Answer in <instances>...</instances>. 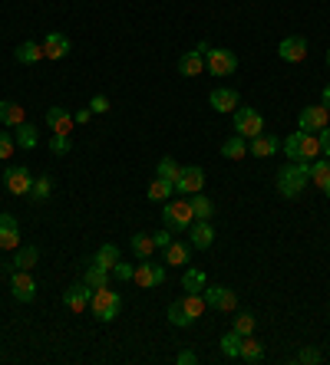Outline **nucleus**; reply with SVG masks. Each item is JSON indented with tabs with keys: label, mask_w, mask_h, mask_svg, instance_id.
<instances>
[{
	"label": "nucleus",
	"mask_w": 330,
	"mask_h": 365,
	"mask_svg": "<svg viewBox=\"0 0 330 365\" xmlns=\"http://www.w3.org/2000/svg\"><path fill=\"white\" fill-rule=\"evenodd\" d=\"M310 184V161H287L277 172V191L284 198H301Z\"/></svg>",
	"instance_id": "f257e3e1"
},
{
	"label": "nucleus",
	"mask_w": 330,
	"mask_h": 365,
	"mask_svg": "<svg viewBox=\"0 0 330 365\" xmlns=\"http://www.w3.org/2000/svg\"><path fill=\"white\" fill-rule=\"evenodd\" d=\"M284 155L291 161H314V158H320L317 132H294V135H287Z\"/></svg>",
	"instance_id": "f03ea898"
},
{
	"label": "nucleus",
	"mask_w": 330,
	"mask_h": 365,
	"mask_svg": "<svg viewBox=\"0 0 330 365\" xmlns=\"http://www.w3.org/2000/svg\"><path fill=\"white\" fill-rule=\"evenodd\" d=\"M119 310H122V300L116 290H110V287L93 290V296H89V312H93L99 322H112L119 316Z\"/></svg>",
	"instance_id": "7ed1b4c3"
},
{
	"label": "nucleus",
	"mask_w": 330,
	"mask_h": 365,
	"mask_svg": "<svg viewBox=\"0 0 330 365\" xmlns=\"http://www.w3.org/2000/svg\"><path fill=\"white\" fill-rule=\"evenodd\" d=\"M192 221H195V214H192V205H188V201H165L162 224L169 227L172 234H182V230H188V227H192Z\"/></svg>",
	"instance_id": "20e7f679"
},
{
	"label": "nucleus",
	"mask_w": 330,
	"mask_h": 365,
	"mask_svg": "<svg viewBox=\"0 0 330 365\" xmlns=\"http://www.w3.org/2000/svg\"><path fill=\"white\" fill-rule=\"evenodd\" d=\"M235 132L244 135V139H254L264 132V116L251 106H238L235 109Z\"/></svg>",
	"instance_id": "39448f33"
},
{
	"label": "nucleus",
	"mask_w": 330,
	"mask_h": 365,
	"mask_svg": "<svg viewBox=\"0 0 330 365\" xmlns=\"http://www.w3.org/2000/svg\"><path fill=\"white\" fill-rule=\"evenodd\" d=\"M205 69L211 76H231L238 69V56L231 53V50H225V46H215V50L205 53Z\"/></svg>",
	"instance_id": "423d86ee"
},
{
	"label": "nucleus",
	"mask_w": 330,
	"mask_h": 365,
	"mask_svg": "<svg viewBox=\"0 0 330 365\" xmlns=\"http://www.w3.org/2000/svg\"><path fill=\"white\" fill-rule=\"evenodd\" d=\"M202 296H205V303H209L211 310H221V312H231L235 306H238V296H235V290H228V287H218V283H205V290H202Z\"/></svg>",
	"instance_id": "0eeeda50"
},
{
	"label": "nucleus",
	"mask_w": 330,
	"mask_h": 365,
	"mask_svg": "<svg viewBox=\"0 0 330 365\" xmlns=\"http://www.w3.org/2000/svg\"><path fill=\"white\" fill-rule=\"evenodd\" d=\"M11 293L17 303H33L37 300V280L30 277V270H13L11 273Z\"/></svg>",
	"instance_id": "6e6552de"
},
{
	"label": "nucleus",
	"mask_w": 330,
	"mask_h": 365,
	"mask_svg": "<svg viewBox=\"0 0 330 365\" xmlns=\"http://www.w3.org/2000/svg\"><path fill=\"white\" fill-rule=\"evenodd\" d=\"M132 280L139 283V290H155V287H162L165 283V267L162 263H149V260H143V263L136 267V273H132Z\"/></svg>",
	"instance_id": "1a4fd4ad"
},
{
	"label": "nucleus",
	"mask_w": 330,
	"mask_h": 365,
	"mask_svg": "<svg viewBox=\"0 0 330 365\" xmlns=\"http://www.w3.org/2000/svg\"><path fill=\"white\" fill-rule=\"evenodd\" d=\"M4 188L11 194H30V188H33V178H30V172L23 168V165H11L7 172H4Z\"/></svg>",
	"instance_id": "9d476101"
},
{
	"label": "nucleus",
	"mask_w": 330,
	"mask_h": 365,
	"mask_svg": "<svg viewBox=\"0 0 330 365\" xmlns=\"http://www.w3.org/2000/svg\"><path fill=\"white\" fill-rule=\"evenodd\" d=\"M202 188H205V172H202L198 165H188V168L178 172V178H176V191L178 194H188V198H192V194H198Z\"/></svg>",
	"instance_id": "9b49d317"
},
{
	"label": "nucleus",
	"mask_w": 330,
	"mask_h": 365,
	"mask_svg": "<svg viewBox=\"0 0 330 365\" xmlns=\"http://www.w3.org/2000/svg\"><path fill=\"white\" fill-rule=\"evenodd\" d=\"M297 125H301V132H320L324 125H330V112H327L324 106L301 109V116H297Z\"/></svg>",
	"instance_id": "f8f14e48"
},
{
	"label": "nucleus",
	"mask_w": 330,
	"mask_h": 365,
	"mask_svg": "<svg viewBox=\"0 0 330 365\" xmlns=\"http://www.w3.org/2000/svg\"><path fill=\"white\" fill-rule=\"evenodd\" d=\"M277 56H281L284 63H304V60H308V40H304V36H287V40H281V46H277Z\"/></svg>",
	"instance_id": "ddd939ff"
},
{
	"label": "nucleus",
	"mask_w": 330,
	"mask_h": 365,
	"mask_svg": "<svg viewBox=\"0 0 330 365\" xmlns=\"http://www.w3.org/2000/svg\"><path fill=\"white\" fill-rule=\"evenodd\" d=\"M20 247V224L13 214H0V250Z\"/></svg>",
	"instance_id": "4468645a"
},
{
	"label": "nucleus",
	"mask_w": 330,
	"mask_h": 365,
	"mask_svg": "<svg viewBox=\"0 0 330 365\" xmlns=\"http://www.w3.org/2000/svg\"><path fill=\"white\" fill-rule=\"evenodd\" d=\"M46 125L53 129V135H70L73 125H77V118H73V112H66L63 106H53V109H46Z\"/></svg>",
	"instance_id": "2eb2a0df"
},
{
	"label": "nucleus",
	"mask_w": 330,
	"mask_h": 365,
	"mask_svg": "<svg viewBox=\"0 0 330 365\" xmlns=\"http://www.w3.org/2000/svg\"><path fill=\"white\" fill-rule=\"evenodd\" d=\"M89 296H93V290H89L86 283H73V287L63 293V306L70 312H86Z\"/></svg>",
	"instance_id": "dca6fc26"
},
{
	"label": "nucleus",
	"mask_w": 330,
	"mask_h": 365,
	"mask_svg": "<svg viewBox=\"0 0 330 365\" xmlns=\"http://www.w3.org/2000/svg\"><path fill=\"white\" fill-rule=\"evenodd\" d=\"M188 234H192V250H209L215 244V227L209 221H192Z\"/></svg>",
	"instance_id": "f3484780"
},
{
	"label": "nucleus",
	"mask_w": 330,
	"mask_h": 365,
	"mask_svg": "<svg viewBox=\"0 0 330 365\" xmlns=\"http://www.w3.org/2000/svg\"><path fill=\"white\" fill-rule=\"evenodd\" d=\"M277 149H281V142H277L275 135H268V132L248 139V155H254V158H271Z\"/></svg>",
	"instance_id": "a211bd4d"
},
{
	"label": "nucleus",
	"mask_w": 330,
	"mask_h": 365,
	"mask_svg": "<svg viewBox=\"0 0 330 365\" xmlns=\"http://www.w3.org/2000/svg\"><path fill=\"white\" fill-rule=\"evenodd\" d=\"M37 260H40V250L37 247H20L17 250V257H13L11 263H4L0 270H4V277H11L13 270H33L37 267Z\"/></svg>",
	"instance_id": "6ab92c4d"
},
{
	"label": "nucleus",
	"mask_w": 330,
	"mask_h": 365,
	"mask_svg": "<svg viewBox=\"0 0 330 365\" xmlns=\"http://www.w3.org/2000/svg\"><path fill=\"white\" fill-rule=\"evenodd\" d=\"M40 43H44L46 60H63V56H70V36H63V33H46Z\"/></svg>",
	"instance_id": "aec40b11"
},
{
	"label": "nucleus",
	"mask_w": 330,
	"mask_h": 365,
	"mask_svg": "<svg viewBox=\"0 0 330 365\" xmlns=\"http://www.w3.org/2000/svg\"><path fill=\"white\" fill-rule=\"evenodd\" d=\"M211 109L215 112H235V109L242 106V99H238V89H215L209 96Z\"/></svg>",
	"instance_id": "412c9836"
},
{
	"label": "nucleus",
	"mask_w": 330,
	"mask_h": 365,
	"mask_svg": "<svg viewBox=\"0 0 330 365\" xmlns=\"http://www.w3.org/2000/svg\"><path fill=\"white\" fill-rule=\"evenodd\" d=\"M310 184H317L324 198H330V158H314L310 161Z\"/></svg>",
	"instance_id": "4be33fe9"
},
{
	"label": "nucleus",
	"mask_w": 330,
	"mask_h": 365,
	"mask_svg": "<svg viewBox=\"0 0 330 365\" xmlns=\"http://www.w3.org/2000/svg\"><path fill=\"white\" fill-rule=\"evenodd\" d=\"M13 60H17V63H23V66L40 63V60H46L44 43H37V40H27V43H20L17 50H13Z\"/></svg>",
	"instance_id": "5701e85b"
},
{
	"label": "nucleus",
	"mask_w": 330,
	"mask_h": 365,
	"mask_svg": "<svg viewBox=\"0 0 330 365\" xmlns=\"http://www.w3.org/2000/svg\"><path fill=\"white\" fill-rule=\"evenodd\" d=\"M0 122L7 125V129H17V125H23L27 122V112H23V106H17V102H0Z\"/></svg>",
	"instance_id": "b1692460"
},
{
	"label": "nucleus",
	"mask_w": 330,
	"mask_h": 365,
	"mask_svg": "<svg viewBox=\"0 0 330 365\" xmlns=\"http://www.w3.org/2000/svg\"><path fill=\"white\" fill-rule=\"evenodd\" d=\"M188 257H192V244H182V240H172L169 247H165V263H172V267H185Z\"/></svg>",
	"instance_id": "393cba45"
},
{
	"label": "nucleus",
	"mask_w": 330,
	"mask_h": 365,
	"mask_svg": "<svg viewBox=\"0 0 330 365\" xmlns=\"http://www.w3.org/2000/svg\"><path fill=\"white\" fill-rule=\"evenodd\" d=\"M238 359L242 362H251V365H258L264 359V345L254 339V336H244L242 339V349H238Z\"/></svg>",
	"instance_id": "a878e982"
},
{
	"label": "nucleus",
	"mask_w": 330,
	"mask_h": 365,
	"mask_svg": "<svg viewBox=\"0 0 330 365\" xmlns=\"http://www.w3.org/2000/svg\"><path fill=\"white\" fill-rule=\"evenodd\" d=\"M132 254L139 260H152V254H155V240H152V234H145V230H139V234H132Z\"/></svg>",
	"instance_id": "bb28decb"
},
{
	"label": "nucleus",
	"mask_w": 330,
	"mask_h": 365,
	"mask_svg": "<svg viewBox=\"0 0 330 365\" xmlns=\"http://www.w3.org/2000/svg\"><path fill=\"white\" fill-rule=\"evenodd\" d=\"M202 69H205V56L195 53V50H192V53H182V60H178V73L188 76V79H195Z\"/></svg>",
	"instance_id": "cd10ccee"
},
{
	"label": "nucleus",
	"mask_w": 330,
	"mask_h": 365,
	"mask_svg": "<svg viewBox=\"0 0 330 365\" xmlns=\"http://www.w3.org/2000/svg\"><path fill=\"white\" fill-rule=\"evenodd\" d=\"M188 205H192L195 221H211V217H215V205H211V198H205L202 191L192 194V198H188Z\"/></svg>",
	"instance_id": "c85d7f7f"
},
{
	"label": "nucleus",
	"mask_w": 330,
	"mask_h": 365,
	"mask_svg": "<svg viewBox=\"0 0 330 365\" xmlns=\"http://www.w3.org/2000/svg\"><path fill=\"white\" fill-rule=\"evenodd\" d=\"M83 283H86L89 290H103V287H110V270L99 267V263H93V260H89L86 280H83Z\"/></svg>",
	"instance_id": "c756f323"
},
{
	"label": "nucleus",
	"mask_w": 330,
	"mask_h": 365,
	"mask_svg": "<svg viewBox=\"0 0 330 365\" xmlns=\"http://www.w3.org/2000/svg\"><path fill=\"white\" fill-rule=\"evenodd\" d=\"M172 191H176V184H172V181H165V178H155V181L145 188V198H149V201H159V205H165V201L172 198Z\"/></svg>",
	"instance_id": "7c9ffc66"
},
{
	"label": "nucleus",
	"mask_w": 330,
	"mask_h": 365,
	"mask_svg": "<svg viewBox=\"0 0 330 365\" xmlns=\"http://www.w3.org/2000/svg\"><path fill=\"white\" fill-rule=\"evenodd\" d=\"M13 142H17L20 149L33 151V149H37V142H40V135H37V129H33V125H27V122H23V125H17V129H13Z\"/></svg>",
	"instance_id": "2f4dec72"
},
{
	"label": "nucleus",
	"mask_w": 330,
	"mask_h": 365,
	"mask_svg": "<svg viewBox=\"0 0 330 365\" xmlns=\"http://www.w3.org/2000/svg\"><path fill=\"white\" fill-rule=\"evenodd\" d=\"M221 155H225V158H231V161L244 158V155H248V142H244V135H231V139L221 145Z\"/></svg>",
	"instance_id": "473e14b6"
},
{
	"label": "nucleus",
	"mask_w": 330,
	"mask_h": 365,
	"mask_svg": "<svg viewBox=\"0 0 330 365\" xmlns=\"http://www.w3.org/2000/svg\"><path fill=\"white\" fill-rule=\"evenodd\" d=\"M93 263H99V267H106L112 273V267L119 263V247L116 244H103V247L96 250V257H93Z\"/></svg>",
	"instance_id": "72a5a7b5"
},
{
	"label": "nucleus",
	"mask_w": 330,
	"mask_h": 365,
	"mask_svg": "<svg viewBox=\"0 0 330 365\" xmlns=\"http://www.w3.org/2000/svg\"><path fill=\"white\" fill-rule=\"evenodd\" d=\"M178 172H182V165H178L176 158H169V155H165V158H159V168H155V174H159V178H165V181L176 184Z\"/></svg>",
	"instance_id": "f704fd0d"
},
{
	"label": "nucleus",
	"mask_w": 330,
	"mask_h": 365,
	"mask_svg": "<svg viewBox=\"0 0 330 365\" xmlns=\"http://www.w3.org/2000/svg\"><path fill=\"white\" fill-rule=\"evenodd\" d=\"M205 283H209V280H205L202 270H185V273H182V287H185L188 293H202L205 290Z\"/></svg>",
	"instance_id": "c9c22d12"
},
{
	"label": "nucleus",
	"mask_w": 330,
	"mask_h": 365,
	"mask_svg": "<svg viewBox=\"0 0 330 365\" xmlns=\"http://www.w3.org/2000/svg\"><path fill=\"white\" fill-rule=\"evenodd\" d=\"M182 306H185V312L192 316V322H195L198 316L205 312V306H209V303H205V296H202V293H188L185 300H182Z\"/></svg>",
	"instance_id": "e433bc0d"
},
{
	"label": "nucleus",
	"mask_w": 330,
	"mask_h": 365,
	"mask_svg": "<svg viewBox=\"0 0 330 365\" xmlns=\"http://www.w3.org/2000/svg\"><path fill=\"white\" fill-rule=\"evenodd\" d=\"M242 339H244V336H238V333H235V329H231V333H225V336H221V352L228 355V359H238V349H242Z\"/></svg>",
	"instance_id": "4c0bfd02"
},
{
	"label": "nucleus",
	"mask_w": 330,
	"mask_h": 365,
	"mask_svg": "<svg viewBox=\"0 0 330 365\" xmlns=\"http://www.w3.org/2000/svg\"><path fill=\"white\" fill-rule=\"evenodd\" d=\"M50 191H53V178H50V174H40V178L33 181V188H30V194L37 198V201H46Z\"/></svg>",
	"instance_id": "58836bf2"
},
{
	"label": "nucleus",
	"mask_w": 330,
	"mask_h": 365,
	"mask_svg": "<svg viewBox=\"0 0 330 365\" xmlns=\"http://www.w3.org/2000/svg\"><path fill=\"white\" fill-rule=\"evenodd\" d=\"M254 326H258V319H254L251 312H238V316H235V326H231V329H235L238 336H251V333H254Z\"/></svg>",
	"instance_id": "ea45409f"
},
{
	"label": "nucleus",
	"mask_w": 330,
	"mask_h": 365,
	"mask_svg": "<svg viewBox=\"0 0 330 365\" xmlns=\"http://www.w3.org/2000/svg\"><path fill=\"white\" fill-rule=\"evenodd\" d=\"M169 322H172V326H192V316L185 312L182 300H176L172 306H169Z\"/></svg>",
	"instance_id": "a19ab883"
},
{
	"label": "nucleus",
	"mask_w": 330,
	"mask_h": 365,
	"mask_svg": "<svg viewBox=\"0 0 330 365\" xmlns=\"http://www.w3.org/2000/svg\"><path fill=\"white\" fill-rule=\"evenodd\" d=\"M70 149H73L70 135H53V139H50V151H53V155H66Z\"/></svg>",
	"instance_id": "79ce46f5"
},
{
	"label": "nucleus",
	"mask_w": 330,
	"mask_h": 365,
	"mask_svg": "<svg viewBox=\"0 0 330 365\" xmlns=\"http://www.w3.org/2000/svg\"><path fill=\"white\" fill-rule=\"evenodd\" d=\"M13 149H17L13 135H11V132H0V158H11Z\"/></svg>",
	"instance_id": "37998d69"
},
{
	"label": "nucleus",
	"mask_w": 330,
	"mask_h": 365,
	"mask_svg": "<svg viewBox=\"0 0 330 365\" xmlns=\"http://www.w3.org/2000/svg\"><path fill=\"white\" fill-rule=\"evenodd\" d=\"M297 362H301V365H317L320 362V352L308 345V349H301V352H297Z\"/></svg>",
	"instance_id": "c03bdc74"
},
{
	"label": "nucleus",
	"mask_w": 330,
	"mask_h": 365,
	"mask_svg": "<svg viewBox=\"0 0 330 365\" xmlns=\"http://www.w3.org/2000/svg\"><path fill=\"white\" fill-rule=\"evenodd\" d=\"M132 273H136V267H129V263H116V267H112V277L116 280H122V283H126V280H132Z\"/></svg>",
	"instance_id": "a18cd8bd"
},
{
	"label": "nucleus",
	"mask_w": 330,
	"mask_h": 365,
	"mask_svg": "<svg viewBox=\"0 0 330 365\" xmlns=\"http://www.w3.org/2000/svg\"><path fill=\"white\" fill-rule=\"evenodd\" d=\"M152 240H155V247H169L176 237H172V230H169V227H162V230H155V234H152Z\"/></svg>",
	"instance_id": "49530a36"
},
{
	"label": "nucleus",
	"mask_w": 330,
	"mask_h": 365,
	"mask_svg": "<svg viewBox=\"0 0 330 365\" xmlns=\"http://www.w3.org/2000/svg\"><path fill=\"white\" fill-rule=\"evenodd\" d=\"M317 139H320V155L330 158V125H324V129L317 132Z\"/></svg>",
	"instance_id": "de8ad7c7"
},
{
	"label": "nucleus",
	"mask_w": 330,
	"mask_h": 365,
	"mask_svg": "<svg viewBox=\"0 0 330 365\" xmlns=\"http://www.w3.org/2000/svg\"><path fill=\"white\" fill-rule=\"evenodd\" d=\"M89 109H93V116H103V112H110V99H106V96H93Z\"/></svg>",
	"instance_id": "09e8293b"
},
{
	"label": "nucleus",
	"mask_w": 330,
	"mask_h": 365,
	"mask_svg": "<svg viewBox=\"0 0 330 365\" xmlns=\"http://www.w3.org/2000/svg\"><path fill=\"white\" fill-rule=\"evenodd\" d=\"M176 362H178V365H195V362H198V355L192 352V349H185V352H178Z\"/></svg>",
	"instance_id": "8fccbe9b"
},
{
	"label": "nucleus",
	"mask_w": 330,
	"mask_h": 365,
	"mask_svg": "<svg viewBox=\"0 0 330 365\" xmlns=\"http://www.w3.org/2000/svg\"><path fill=\"white\" fill-rule=\"evenodd\" d=\"M73 118H77V122H89V118H93V109H79V112H73Z\"/></svg>",
	"instance_id": "3c124183"
},
{
	"label": "nucleus",
	"mask_w": 330,
	"mask_h": 365,
	"mask_svg": "<svg viewBox=\"0 0 330 365\" xmlns=\"http://www.w3.org/2000/svg\"><path fill=\"white\" fill-rule=\"evenodd\" d=\"M320 106H324V109H327V112H330V83H327V86H324V102H320Z\"/></svg>",
	"instance_id": "603ef678"
},
{
	"label": "nucleus",
	"mask_w": 330,
	"mask_h": 365,
	"mask_svg": "<svg viewBox=\"0 0 330 365\" xmlns=\"http://www.w3.org/2000/svg\"><path fill=\"white\" fill-rule=\"evenodd\" d=\"M327 66H330V50H327Z\"/></svg>",
	"instance_id": "864d4df0"
}]
</instances>
